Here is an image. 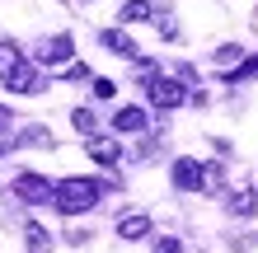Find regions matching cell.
<instances>
[{"mask_svg": "<svg viewBox=\"0 0 258 253\" xmlns=\"http://www.w3.org/2000/svg\"><path fill=\"white\" fill-rule=\"evenodd\" d=\"M155 253H183V244H178V239H160Z\"/></svg>", "mask_w": 258, "mask_h": 253, "instance_id": "23", "label": "cell"}, {"mask_svg": "<svg viewBox=\"0 0 258 253\" xmlns=\"http://www.w3.org/2000/svg\"><path fill=\"white\" fill-rule=\"evenodd\" d=\"M94 99H113V80H94Z\"/></svg>", "mask_w": 258, "mask_h": 253, "instance_id": "22", "label": "cell"}, {"mask_svg": "<svg viewBox=\"0 0 258 253\" xmlns=\"http://www.w3.org/2000/svg\"><path fill=\"white\" fill-rule=\"evenodd\" d=\"M225 183V169L221 164H202V192H221Z\"/></svg>", "mask_w": 258, "mask_h": 253, "instance_id": "17", "label": "cell"}, {"mask_svg": "<svg viewBox=\"0 0 258 253\" xmlns=\"http://www.w3.org/2000/svg\"><path fill=\"white\" fill-rule=\"evenodd\" d=\"M19 66H24V52H19V42L0 38V80H5L10 70H19Z\"/></svg>", "mask_w": 258, "mask_h": 253, "instance_id": "14", "label": "cell"}, {"mask_svg": "<svg viewBox=\"0 0 258 253\" xmlns=\"http://www.w3.org/2000/svg\"><path fill=\"white\" fill-rule=\"evenodd\" d=\"M117 19L122 24H146V19H155V5H150V0H127V5L117 10Z\"/></svg>", "mask_w": 258, "mask_h": 253, "instance_id": "12", "label": "cell"}, {"mask_svg": "<svg viewBox=\"0 0 258 253\" xmlns=\"http://www.w3.org/2000/svg\"><path fill=\"white\" fill-rule=\"evenodd\" d=\"M146 122H150V117H146V108H136V103H127V108L113 113V127L127 131V136H132V131H146Z\"/></svg>", "mask_w": 258, "mask_h": 253, "instance_id": "10", "label": "cell"}, {"mask_svg": "<svg viewBox=\"0 0 258 253\" xmlns=\"http://www.w3.org/2000/svg\"><path fill=\"white\" fill-rule=\"evenodd\" d=\"M103 188H108V183H99V178H61V183H56L52 206H56L61 216H85V211H94V206H99Z\"/></svg>", "mask_w": 258, "mask_h": 253, "instance_id": "1", "label": "cell"}, {"mask_svg": "<svg viewBox=\"0 0 258 253\" xmlns=\"http://www.w3.org/2000/svg\"><path fill=\"white\" fill-rule=\"evenodd\" d=\"M66 80H89V66H80V61H71V66H66Z\"/></svg>", "mask_w": 258, "mask_h": 253, "instance_id": "21", "label": "cell"}, {"mask_svg": "<svg viewBox=\"0 0 258 253\" xmlns=\"http://www.w3.org/2000/svg\"><path fill=\"white\" fill-rule=\"evenodd\" d=\"M71 56H75V38H66V33H52V38L38 42V61L42 66H61Z\"/></svg>", "mask_w": 258, "mask_h": 253, "instance_id": "5", "label": "cell"}, {"mask_svg": "<svg viewBox=\"0 0 258 253\" xmlns=\"http://www.w3.org/2000/svg\"><path fill=\"white\" fill-rule=\"evenodd\" d=\"M155 75H160V66H155V61H136V75H132V80H141V85H150Z\"/></svg>", "mask_w": 258, "mask_h": 253, "instance_id": "20", "label": "cell"}, {"mask_svg": "<svg viewBox=\"0 0 258 253\" xmlns=\"http://www.w3.org/2000/svg\"><path fill=\"white\" fill-rule=\"evenodd\" d=\"M225 206H230V216H239V220H249V216L258 211V192H249V188H235L230 197H225Z\"/></svg>", "mask_w": 258, "mask_h": 253, "instance_id": "11", "label": "cell"}, {"mask_svg": "<svg viewBox=\"0 0 258 253\" xmlns=\"http://www.w3.org/2000/svg\"><path fill=\"white\" fill-rule=\"evenodd\" d=\"M146 89H150V108H160V113H174V108L188 103V89H183L178 75H155Z\"/></svg>", "mask_w": 258, "mask_h": 253, "instance_id": "2", "label": "cell"}, {"mask_svg": "<svg viewBox=\"0 0 258 253\" xmlns=\"http://www.w3.org/2000/svg\"><path fill=\"white\" fill-rule=\"evenodd\" d=\"M71 127L80 131V136H94V131H99V117L89 113V108H75V113H71Z\"/></svg>", "mask_w": 258, "mask_h": 253, "instance_id": "15", "label": "cell"}, {"mask_svg": "<svg viewBox=\"0 0 258 253\" xmlns=\"http://www.w3.org/2000/svg\"><path fill=\"white\" fill-rule=\"evenodd\" d=\"M19 145H52V131L47 127H28V131H19Z\"/></svg>", "mask_w": 258, "mask_h": 253, "instance_id": "19", "label": "cell"}, {"mask_svg": "<svg viewBox=\"0 0 258 253\" xmlns=\"http://www.w3.org/2000/svg\"><path fill=\"white\" fill-rule=\"evenodd\" d=\"M5 122H10V108H0V127H5Z\"/></svg>", "mask_w": 258, "mask_h": 253, "instance_id": "24", "label": "cell"}, {"mask_svg": "<svg viewBox=\"0 0 258 253\" xmlns=\"http://www.w3.org/2000/svg\"><path fill=\"white\" fill-rule=\"evenodd\" d=\"M85 155L94 159V164H103V169H113L117 159H122V145H117L113 136H99V131H94V136H89V145H85Z\"/></svg>", "mask_w": 258, "mask_h": 253, "instance_id": "7", "label": "cell"}, {"mask_svg": "<svg viewBox=\"0 0 258 253\" xmlns=\"http://www.w3.org/2000/svg\"><path fill=\"white\" fill-rule=\"evenodd\" d=\"M24 244H28V253H47L52 248V234L38 225V220H24Z\"/></svg>", "mask_w": 258, "mask_h": 253, "instance_id": "13", "label": "cell"}, {"mask_svg": "<svg viewBox=\"0 0 258 253\" xmlns=\"http://www.w3.org/2000/svg\"><path fill=\"white\" fill-rule=\"evenodd\" d=\"M14 197L28 202V206H42V202L56 197V188H52L42 174H19V178H14Z\"/></svg>", "mask_w": 258, "mask_h": 253, "instance_id": "3", "label": "cell"}, {"mask_svg": "<svg viewBox=\"0 0 258 253\" xmlns=\"http://www.w3.org/2000/svg\"><path fill=\"white\" fill-rule=\"evenodd\" d=\"M235 61H244V47H239V42H221L216 47V66H235Z\"/></svg>", "mask_w": 258, "mask_h": 253, "instance_id": "18", "label": "cell"}, {"mask_svg": "<svg viewBox=\"0 0 258 253\" xmlns=\"http://www.w3.org/2000/svg\"><path fill=\"white\" fill-rule=\"evenodd\" d=\"M5 89H10V94H42V89H47V75H42V70L38 66H19V70H10V75H5Z\"/></svg>", "mask_w": 258, "mask_h": 253, "instance_id": "4", "label": "cell"}, {"mask_svg": "<svg viewBox=\"0 0 258 253\" xmlns=\"http://www.w3.org/2000/svg\"><path fill=\"white\" fill-rule=\"evenodd\" d=\"M169 183H174L178 192H202V164H197L192 155L174 159V169H169Z\"/></svg>", "mask_w": 258, "mask_h": 253, "instance_id": "6", "label": "cell"}, {"mask_svg": "<svg viewBox=\"0 0 258 253\" xmlns=\"http://www.w3.org/2000/svg\"><path fill=\"white\" fill-rule=\"evenodd\" d=\"M146 234H150V216L146 211H127L117 220V239H146Z\"/></svg>", "mask_w": 258, "mask_h": 253, "instance_id": "9", "label": "cell"}, {"mask_svg": "<svg viewBox=\"0 0 258 253\" xmlns=\"http://www.w3.org/2000/svg\"><path fill=\"white\" fill-rule=\"evenodd\" d=\"M99 42H103V47H108V52L127 56V61H136V56H141V52H136V38H127L122 28H103V33H99Z\"/></svg>", "mask_w": 258, "mask_h": 253, "instance_id": "8", "label": "cell"}, {"mask_svg": "<svg viewBox=\"0 0 258 253\" xmlns=\"http://www.w3.org/2000/svg\"><path fill=\"white\" fill-rule=\"evenodd\" d=\"M225 80H230V85H235V80H258V56H244L235 70H225Z\"/></svg>", "mask_w": 258, "mask_h": 253, "instance_id": "16", "label": "cell"}]
</instances>
